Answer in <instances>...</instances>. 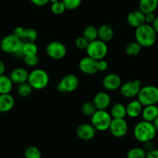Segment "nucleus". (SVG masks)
Segmentation results:
<instances>
[{
    "label": "nucleus",
    "mask_w": 158,
    "mask_h": 158,
    "mask_svg": "<svg viewBox=\"0 0 158 158\" xmlns=\"http://www.w3.org/2000/svg\"><path fill=\"white\" fill-rule=\"evenodd\" d=\"M157 131L153 123L142 120L136 124L133 129V136L139 142L144 143L152 141L156 136Z\"/></svg>",
    "instance_id": "obj_1"
},
{
    "label": "nucleus",
    "mask_w": 158,
    "mask_h": 158,
    "mask_svg": "<svg viewBox=\"0 0 158 158\" xmlns=\"http://www.w3.org/2000/svg\"><path fill=\"white\" fill-rule=\"evenodd\" d=\"M157 34L151 25L143 24L135 30L136 41L142 48H150L156 43Z\"/></svg>",
    "instance_id": "obj_2"
},
{
    "label": "nucleus",
    "mask_w": 158,
    "mask_h": 158,
    "mask_svg": "<svg viewBox=\"0 0 158 158\" xmlns=\"http://www.w3.org/2000/svg\"><path fill=\"white\" fill-rule=\"evenodd\" d=\"M23 41L15 34H9L0 40V48L6 54H14L18 57H23Z\"/></svg>",
    "instance_id": "obj_3"
},
{
    "label": "nucleus",
    "mask_w": 158,
    "mask_h": 158,
    "mask_svg": "<svg viewBox=\"0 0 158 158\" xmlns=\"http://www.w3.org/2000/svg\"><path fill=\"white\" fill-rule=\"evenodd\" d=\"M50 77L47 71L43 69H34L29 73L27 82L31 85L33 89L41 90L48 85Z\"/></svg>",
    "instance_id": "obj_4"
},
{
    "label": "nucleus",
    "mask_w": 158,
    "mask_h": 158,
    "mask_svg": "<svg viewBox=\"0 0 158 158\" xmlns=\"http://www.w3.org/2000/svg\"><path fill=\"white\" fill-rule=\"evenodd\" d=\"M112 117L106 110H97L91 117V123L96 131H106L109 129Z\"/></svg>",
    "instance_id": "obj_5"
},
{
    "label": "nucleus",
    "mask_w": 158,
    "mask_h": 158,
    "mask_svg": "<svg viewBox=\"0 0 158 158\" xmlns=\"http://www.w3.org/2000/svg\"><path fill=\"white\" fill-rule=\"evenodd\" d=\"M137 99L143 106L156 105L158 103V88L154 85H146L141 88Z\"/></svg>",
    "instance_id": "obj_6"
},
{
    "label": "nucleus",
    "mask_w": 158,
    "mask_h": 158,
    "mask_svg": "<svg viewBox=\"0 0 158 158\" xmlns=\"http://www.w3.org/2000/svg\"><path fill=\"white\" fill-rule=\"evenodd\" d=\"M86 53L88 56L96 60H102L108 54V46L106 43L100 40H95L89 44Z\"/></svg>",
    "instance_id": "obj_7"
},
{
    "label": "nucleus",
    "mask_w": 158,
    "mask_h": 158,
    "mask_svg": "<svg viewBox=\"0 0 158 158\" xmlns=\"http://www.w3.org/2000/svg\"><path fill=\"white\" fill-rule=\"evenodd\" d=\"M79 85V80L74 74H69L61 78L57 85V89L61 93H70L77 89Z\"/></svg>",
    "instance_id": "obj_8"
},
{
    "label": "nucleus",
    "mask_w": 158,
    "mask_h": 158,
    "mask_svg": "<svg viewBox=\"0 0 158 158\" xmlns=\"http://www.w3.org/2000/svg\"><path fill=\"white\" fill-rule=\"evenodd\" d=\"M47 54L54 60H61L66 56L67 48L60 41H51L47 45Z\"/></svg>",
    "instance_id": "obj_9"
},
{
    "label": "nucleus",
    "mask_w": 158,
    "mask_h": 158,
    "mask_svg": "<svg viewBox=\"0 0 158 158\" xmlns=\"http://www.w3.org/2000/svg\"><path fill=\"white\" fill-rule=\"evenodd\" d=\"M142 88V82L140 80L136 79L134 81H127L120 86V93L127 98H133L137 96Z\"/></svg>",
    "instance_id": "obj_10"
},
{
    "label": "nucleus",
    "mask_w": 158,
    "mask_h": 158,
    "mask_svg": "<svg viewBox=\"0 0 158 158\" xmlns=\"http://www.w3.org/2000/svg\"><path fill=\"white\" fill-rule=\"evenodd\" d=\"M109 130L115 137H123L128 132V124L125 118H112Z\"/></svg>",
    "instance_id": "obj_11"
},
{
    "label": "nucleus",
    "mask_w": 158,
    "mask_h": 158,
    "mask_svg": "<svg viewBox=\"0 0 158 158\" xmlns=\"http://www.w3.org/2000/svg\"><path fill=\"white\" fill-rule=\"evenodd\" d=\"M78 68L80 71L84 74H89V75L95 74L98 71V60L87 56L81 58V60L79 61Z\"/></svg>",
    "instance_id": "obj_12"
},
{
    "label": "nucleus",
    "mask_w": 158,
    "mask_h": 158,
    "mask_svg": "<svg viewBox=\"0 0 158 158\" xmlns=\"http://www.w3.org/2000/svg\"><path fill=\"white\" fill-rule=\"evenodd\" d=\"M96 130L92 124L82 123L76 129V135L81 140L89 141L93 139L96 134Z\"/></svg>",
    "instance_id": "obj_13"
},
{
    "label": "nucleus",
    "mask_w": 158,
    "mask_h": 158,
    "mask_svg": "<svg viewBox=\"0 0 158 158\" xmlns=\"http://www.w3.org/2000/svg\"><path fill=\"white\" fill-rule=\"evenodd\" d=\"M102 85L106 90L115 91L122 85V80L118 74L111 73L103 77Z\"/></svg>",
    "instance_id": "obj_14"
},
{
    "label": "nucleus",
    "mask_w": 158,
    "mask_h": 158,
    "mask_svg": "<svg viewBox=\"0 0 158 158\" xmlns=\"http://www.w3.org/2000/svg\"><path fill=\"white\" fill-rule=\"evenodd\" d=\"M92 102L97 110H106L111 104V97L107 92H100L95 95Z\"/></svg>",
    "instance_id": "obj_15"
},
{
    "label": "nucleus",
    "mask_w": 158,
    "mask_h": 158,
    "mask_svg": "<svg viewBox=\"0 0 158 158\" xmlns=\"http://www.w3.org/2000/svg\"><path fill=\"white\" fill-rule=\"evenodd\" d=\"M127 23L130 27L133 28H138L145 24V14L140 10H133L128 14L127 17Z\"/></svg>",
    "instance_id": "obj_16"
},
{
    "label": "nucleus",
    "mask_w": 158,
    "mask_h": 158,
    "mask_svg": "<svg viewBox=\"0 0 158 158\" xmlns=\"http://www.w3.org/2000/svg\"><path fill=\"white\" fill-rule=\"evenodd\" d=\"M29 72L23 68H16L11 71L10 77L13 84L20 85L27 82L28 80Z\"/></svg>",
    "instance_id": "obj_17"
},
{
    "label": "nucleus",
    "mask_w": 158,
    "mask_h": 158,
    "mask_svg": "<svg viewBox=\"0 0 158 158\" xmlns=\"http://www.w3.org/2000/svg\"><path fill=\"white\" fill-rule=\"evenodd\" d=\"M15 105V99L10 94L0 95V113L8 112L13 109Z\"/></svg>",
    "instance_id": "obj_18"
},
{
    "label": "nucleus",
    "mask_w": 158,
    "mask_h": 158,
    "mask_svg": "<svg viewBox=\"0 0 158 158\" xmlns=\"http://www.w3.org/2000/svg\"><path fill=\"white\" fill-rule=\"evenodd\" d=\"M141 115L143 120L153 123L158 116V106L156 105L143 106Z\"/></svg>",
    "instance_id": "obj_19"
},
{
    "label": "nucleus",
    "mask_w": 158,
    "mask_h": 158,
    "mask_svg": "<svg viewBox=\"0 0 158 158\" xmlns=\"http://www.w3.org/2000/svg\"><path fill=\"white\" fill-rule=\"evenodd\" d=\"M127 115L130 118H137L141 115L143 106L138 101V99L133 100L128 103L127 106Z\"/></svg>",
    "instance_id": "obj_20"
},
{
    "label": "nucleus",
    "mask_w": 158,
    "mask_h": 158,
    "mask_svg": "<svg viewBox=\"0 0 158 158\" xmlns=\"http://www.w3.org/2000/svg\"><path fill=\"white\" fill-rule=\"evenodd\" d=\"M114 31L108 24H102L98 28V38L102 41L107 43L113 38Z\"/></svg>",
    "instance_id": "obj_21"
},
{
    "label": "nucleus",
    "mask_w": 158,
    "mask_h": 158,
    "mask_svg": "<svg viewBox=\"0 0 158 158\" xmlns=\"http://www.w3.org/2000/svg\"><path fill=\"white\" fill-rule=\"evenodd\" d=\"M158 8V0H139V10L144 14L154 13Z\"/></svg>",
    "instance_id": "obj_22"
},
{
    "label": "nucleus",
    "mask_w": 158,
    "mask_h": 158,
    "mask_svg": "<svg viewBox=\"0 0 158 158\" xmlns=\"http://www.w3.org/2000/svg\"><path fill=\"white\" fill-rule=\"evenodd\" d=\"M110 115L112 118H125L127 115V108L123 103H115L111 108Z\"/></svg>",
    "instance_id": "obj_23"
},
{
    "label": "nucleus",
    "mask_w": 158,
    "mask_h": 158,
    "mask_svg": "<svg viewBox=\"0 0 158 158\" xmlns=\"http://www.w3.org/2000/svg\"><path fill=\"white\" fill-rule=\"evenodd\" d=\"M13 87V83L10 76L5 74L0 75V95L1 94H10Z\"/></svg>",
    "instance_id": "obj_24"
},
{
    "label": "nucleus",
    "mask_w": 158,
    "mask_h": 158,
    "mask_svg": "<svg viewBox=\"0 0 158 158\" xmlns=\"http://www.w3.org/2000/svg\"><path fill=\"white\" fill-rule=\"evenodd\" d=\"M82 36L85 38L89 43L98 40V29L94 26H89L85 28Z\"/></svg>",
    "instance_id": "obj_25"
},
{
    "label": "nucleus",
    "mask_w": 158,
    "mask_h": 158,
    "mask_svg": "<svg viewBox=\"0 0 158 158\" xmlns=\"http://www.w3.org/2000/svg\"><path fill=\"white\" fill-rule=\"evenodd\" d=\"M38 52V47L35 42H23V54L25 56L36 55Z\"/></svg>",
    "instance_id": "obj_26"
},
{
    "label": "nucleus",
    "mask_w": 158,
    "mask_h": 158,
    "mask_svg": "<svg viewBox=\"0 0 158 158\" xmlns=\"http://www.w3.org/2000/svg\"><path fill=\"white\" fill-rule=\"evenodd\" d=\"M38 37L37 32L33 28H24L21 40L23 42H35Z\"/></svg>",
    "instance_id": "obj_27"
},
{
    "label": "nucleus",
    "mask_w": 158,
    "mask_h": 158,
    "mask_svg": "<svg viewBox=\"0 0 158 158\" xmlns=\"http://www.w3.org/2000/svg\"><path fill=\"white\" fill-rule=\"evenodd\" d=\"M142 47L136 41L129 43L125 48V52L130 57H136L140 53Z\"/></svg>",
    "instance_id": "obj_28"
},
{
    "label": "nucleus",
    "mask_w": 158,
    "mask_h": 158,
    "mask_svg": "<svg viewBox=\"0 0 158 158\" xmlns=\"http://www.w3.org/2000/svg\"><path fill=\"white\" fill-rule=\"evenodd\" d=\"M147 151L141 147H133L127 154V158H146Z\"/></svg>",
    "instance_id": "obj_29"
},
{
    "label": "nucleus",
    "mask_w": 158,
    "mask_h": 158,
    "mask_svg": "<svg viewBox=\"0 0 158 158\" xmlns=\"http://www.w3.org/2000/svg\"><path fill=\"white\" fill-rule=\"evenodd\" d=\"M32 91H33V88L27 81L20 85H18L17 93L19 94V96L23 97V98L29 96L32 93Z\"/></svg>",
    "instance_id": "obj_30"
},
{
    "label": "nucleus",
    "mask_w": 158,
    "mask_h": 158,
    "mask_svg": "<svg viewBox=\"0 0 158 158\" xmlns=\"http://www.w3.org/2000/svg\"><path fill=\"white\" fill-rule=\"evenodd\" d=\"M96 111L97 109L92 102H85L81 106V112L86 116L92 117Z\"/></svg>",
    "instance_id": "obj_31"
},
{
    "label": "nucleus",
    "mask_w": 158,
    "mask_h": 158,
    "mask_svg": "<svg viewBox=\"0 0 158 158\" xmlns=\"http://www.w3.org/2000/svg\"><path fill=\"white\" fill-rule=\"evenodd\" d=\"M25 158H41V152L35 146H30L24 152Z\"/></svg>",
    "instance_id": "obj_32"
},
{
    "label": "nucleus",
    "mask_w": 158,
    "mask_h": 158,
    "mask_svg": "<svg viewBox=\"0 0 158 158\" xmlns=\"http://www.w3.org/2000/svg\"><path fill=\"white\" fill-rule=\"evenodd\" d=\"M82 0H62L66 10H74L78 8Z\"/></svg>",
    "instance_id": "obj_33"
},
{
    "label": "nucleus",
    "mask_w": 158,
    "mask_h": 158,
    "mask_svg": "<svg viewBox=\"0 0 158 158\" xmlns=\"http://www.w3.org/2000/svg\"><path fill=\"white\" fill-rule=\"evenodd\" d=\"M51 10L54 14L55 15H60L64 13L66 10L64 5L62 1H59V2H55V3L51 4Z\"/></svg>",
    "instance_id": "obj_34"
},
{
    "label": "nucleus",
    "mask_w": 158,
    "mask_h": 158,
    "mask_svg": "<svg viewBox=\"0 0 158 158\" xmlns=\"http://www.w3.org/2000/svg\"><path fill=\"white\" fill-rule=\"evenodd\" d=\"M89 42L83 36H79L75 40L76 48L78 50H81V51H86L88 46H89Z\"/></svg>",
    "instance_id": "obj_35"
},
{
    "label": "nucleus",
    "mask_w": 158,
    "mask_h": 158,
    "mask_svg": "<svg viewBox=\"0 0 158 158\" xmlns=\"http://www.w3.org/2000/svg\"><path fill=\"white\" fill-rule=\"evenodd\" d=\"M24 63L30 67L36 66L39 63V58L37 55H31V56H25L23 57Z\"/></svg>",
    "instance_id": "obj_36"
},
{
    "label": "nucleus",
    "mask_w": 158,
    "mask_h": 158,
    "mask_svg": "<svg viewBox=\"0 0 158 158\" xmlns=\"http://www.w3.org/2000/svg\"><path fill=\"white\" fill-rule=\"evenodd\" d=\"M109 68V63L106 60H98V71H106Z\"/></svg>",
    "instance_id": "obj_37"
},
{
    "label": "nucleus",
    "mask_w": 158,
    "mask_h": 158,
    "mask_svg": "<svg viewBox=\"0 0 158 158\" xmlns=\"http://www.w3.org/2000/svg\"><path fill=\"white\" fill-rule=\"evenodd\" d=\"M155 19H156V16H155L154 13H147V14H145V23L147 24L152 25V23L154 22Z\"/></svg>",
    "instance_id": "obj_38"
},
{
    "label": "nucleus",
    "mask_w": 158,
    "mask_h": 158,
    "mask_svg": "<svg viewBox=\"0 0 158 158\" xmlns=\"http://www.w3.org/2000/svg\"><path fill=\"white\" fill-rule=\"evenodd\" d=\"M146 158H158V149H153L147 152Z\"/></svg>",
    "instance_id": "obj_39"
},
{
    "label": "nucleus",
    "mask_w": 158,
    "mask_h": 158,
    "mask_svg": "<svg viewBox=\"0 0 158 158\" xmlns=\"http://www.w3.org/2000/svg\"><path fill=\"white\" fill-rule=\"evenodd\" d=\"M30 2L36 6H44L49 2V0H30Z\"/></svg>",
    "instance_id": "obj_40"
},
{
    "label": "nucleus",
    "mask_w": 158,
    "mask_h": 158,
    "mask_svg": "<svg viewBox=\"0 0 158 158\" xmlns=\"http://www.w3.org/2000/svg\"><path fill=\"white\" fill-rule=\"evenodd\" d=\"M23 30H24L23 27H16V28L14 30L13 34L16 35V36H17V37H19V39H21V37H22L23 33Z\"/></svg>",
    "instance_id": "obj_41"
},
{
    "label": "nucleus",
    "mask_w": 158,
    "mask_h": 158,
    "mask_svg": "<svg viewBox=\"0 0 158 158\" xmlns=\"http://www.w3.org/2000/svg\"><path fill=\"white\" fill-rule=\"evenodd\" d=\"M143 149L146 151H150V150L154 149V145H153V142L152 141H148V142H146L143 143Z\"/></svg>",
    "instance_id": "obj_42"
},
{
    "label": "nucleus",
    "mask_w": 158,
    "mask_h": 158,
    "mask_svg": "<svg viewBox=\"0 0 158 158\" xmlns=\"http://www.w3.org/2000/svg\"><path fill=\"white\" fill-rule=\"evenodd\" d=\"M151 26L152 27H153V30H154V31L156 33V34H158V16L157 17H156L154 22L152 23Z\"/></svg>",
    "instance_id": "obj_43"
},
{
    "label": "nucleus",
    "mask_w": 158,
    "mask_h": 158,
    "mask_svg": "<svg viewBox=\"0 0 158 158\" xmlns=\"http://www.w3.org/2000/svg\"><path fill=\"white\" fill-rule=\"evenodd\" d=\"M6 71V65L2 60H0V75L4 74Z\"/></svg>",
    "instance_id": "obj_44"
},
{
    "label": "nucleus",
    "mask_w": 158,
    "mask_h": 158,
    "mask_svg": "<svg viewBox=\"0 0 158 158\" xmlns=\"http://www.w3.org/2000/svg\"><path fill=\"white\" fill-rule=\"evenodd\" d=\"M153 126H154V127H155V129H156V131L158 132V116L156 117V119L153 121Z\"/></svg>",
    "instance_id": "obj_45"
},
{
    "label": "nucleus",
    "mask_w": 158,
    "mask_h": 158,
    "mask_svg": "<svg viewBox=\"0 0 158 158\" xmlns=\"http://www.w3.org/2000/svg\"><path fill=\"white\" fill-rule=\"evenodd\" d=\"M59 1H60V0H49V2H51V4H53V3H55V2H59Z\"/></svg>",
    "instance_id": "obj_46"
}]
</instances>
